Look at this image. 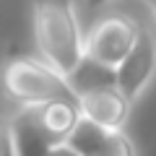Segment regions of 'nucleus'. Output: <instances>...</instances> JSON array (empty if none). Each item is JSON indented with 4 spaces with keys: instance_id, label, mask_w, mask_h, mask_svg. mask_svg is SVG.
I'll list each match as a JSON object with an SVG mask.
<instances>
[{
    "instance_id": "3",
    "label": "nucleus",
    "mask_w": 156,
    "mask_h": 156,
    "mask_svg": "<svg viewBox=\"0 0 156 156\" xmlns=\"http://www.w3.org/2000/svg\"><path fill=\"white\" fill-rule=\"evenodd\" d=\"M143 23L128 11H107L86 29V60L115 73L135 50Z\"/></svg>"
},
{
    "instance_id": "12",
    "label": "nucleus",
    "mask_w": 156,
    "mask_h": 156,
    "mask_svg": "<svg viewBox=\"0 0 156 156\" xmlns=\"http://www.w3.org/2000/svg\"><path fill=\"white\" fill-rule=\"evenodd\" d=\"M143 3H146V5H148V11H151V13L156 11V0H143Z\"/></svg>"
},
{
    "instance_id": "7",
    "label": "nucleus",
    "mask_w": 156,
    "mask_h": 156,
    "mask_svg": "<svg viewBox=\"0 0 156 156\" xmlns=\"http://www.w3.org/2000/svg\"><path fill=\"white\" fill-rule=\"evenodd\" d=\"M39 112V122L44 128L47 138H50L52 148L55 146H65L70 140V135L76 133L78 122H81V109L78 101H50V104L37 107Z\"/></svg>"
},
{
    "instance_id": "6",
    "label": "nucleus",
    "mask_w": 156,
    "mask_h": 156,
    "mask_svg": "<svg viewBox=\"0 0 156 156\" xmlns=\"http://www.w3.org/2000/svg\"><path fill=\"white\" fill-rule=\"evenodd\" d=\"M11 128L18 156H50L52 143L39 122L37 107H18V112L11 117Z\"/></svg>"
},
{
    "instance_id": "11",
    "label": "nucleus",
    "mask_w": 156,
    "mask_h": 156,
    "mask_svg": "<svg viewBox=\"0 0 156 156\" xmlns=\"http://www.w3.org/2000/svg\"><path fill=\"white\" fill-rule=\"evenodd\" d=\"M83 5H89V8H96V5H107L109 0H81Z\"/></svg>"
},
{
    "instance_id": "8",
    "label": "nucleus",
    "mask_w": 156,
    "mask_h": 156,
    "mask_svg": "<svg viewBox=\"0 0 156 156\" xmlns=\"http://www.w3.org/2000/svg\"><path fill=\"white\" fill-rule=\"evenodd\" d=\"M94 156H138V148L125 130H109L99 148L94 151Z\"/></svg>"
},
{
    "instance_id": "4",
    "label": "nucleus",
    "mask_w": 156,
    "mask_h": 156,
    "mask_svg": "<svg viewBox=\"0 0 156 156\" xmlns=\"http://www.w3.org/2000/svg\"><path fill=\"white\" fill-rule=\"evenodd\" d=\"M154 78H156V31L143 29L135 50L112 73V83L135 107V101L146 94V89L151 86Z\"/></svg>"
},
{
    "instance_id": "10",
    "label": "nucleus",
    "mask_w": 156,
    "mask_h": 156,
    "mask_svg": "<svg viewBox=\"0 0 156 156\" xmlns=\"http://www.w3.org/2000/svg\"><path fill=\"white\" fill-rule=\"evenodd\" d=\"M50 156H81V154H78V151L76 148H70V146H55V148H52L50 151Z\"/></svg>"
},
{
    "instance_id": "13",
    "label": "nucleus",
    "mask_w": 156,
    "mask_h": 156,
    "mask_svg": "<svg viewBox=\"0 0 156 156\" xmlns=\"http://www.w3.org/2000/svg\"><path fill=\"white\" fill-rule=\"evenodd\" d=\"M151 16H154V21H156V11H154V13H151Z\"/></svg>"
},
{
    "instance_id": "9",
    "label": "nucleus",
    "mask_w": 156,
    "mask_h": 156,
    "mask_svg": "<svg viewBox=\"0 0 156 156\" xmlns=\"http://www.w3.org/2000/svg\"><path fill=\"white\" fill-rule=\"evenodd\" d=\"M0 156H18L16 140H13L11 117H0Z\"/></svg>"
},
{
    "instance_id": "5",
    "label": "nucleus",
    "mask_w": 156,
    "mask_h": 156,
    "mask_svg": "<svg viewBox=\"0 0 156 156\" xmlns=\"http://www.w3.org/2000/svg\"><path fill=\"white\" fill-rule=\"evenodd\" d=\"M78 109L83 120H89L91 125L101 130H125L133 104L109 81V83H99L78 91Z\"/></svg>"
},
{
    "instance_id": "1",
    "label": "nucleus",
    "mask_w": 156,
    "mask_h": 156,
    "mask_svg": "<svg viewBox=\"0 0 156 156\" xmlns=\"http://www.w3.org/2000/svg\"><path fill=\"white\" fill-rule=\"evenodd\" d=\"M31 29L39 60L70 81L86 62V31L73 0H31Z\"/></svg>"
},
{
    "instance_id": "2",
    "label": "nucleus",
    "mask_w": 156,
    "mask_h": 156,
    "mask_svg": "<svg viewBox=\"0 0 156 156\" xmlns=\"http://www.w3.org/2000/svg\"><path fill=\"white\" fill-rule=\"evenodd\" d=\"M0 83L8 99L18 107H42L50 101H78V89L52 70L39 57H13L0 73Z\"/></svg>"
}]
</instances>
